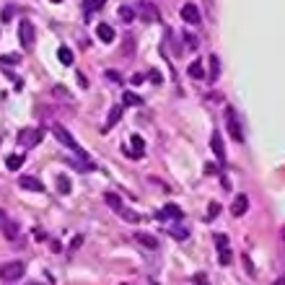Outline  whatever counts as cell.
<instances>
[{
    "label": "cell",
    "mask_w": 285,
    "mask_h": 285,
    "mask_svg": "<svg viewBox=\"0 0 285 285\" xmlns=\"http://www.w3.org/2000/svg\"><path fill=\"white\" fill-rule=\"evenodd\" d=\"M24 262H3V265H0V280L3 283H16V280H21L24 278Z\"/></svg>",
    "instance_id": "obj_1"
},
{
    "label": "cell",
    "mask_w": 285,
    "mask_h": 285,
    "mask_svg": "<svg viewBox=\"0 0 285 285\" xmlns=\"http://www.w3.org/2000/svg\"><path fill=\"white\" fill-rule=\"evenodd\" d=\"M135 13H138V18L143 21V24H158V21H161V13H158V5H156V3H148V0L138 3V8H135Z\"/></svg>",
    "instance_id": "obj_2"
},
{
    "label": "cell",
    "mask_w": 285,
    "mask_h": 285,
    "mask_svg": "<svg viewBox=\"0 0 285 285\" xmlns=\"http://www.w3.org/2000/svg\"><path fill=\"white\" fill-rule=\"evenodd\" d=\"M42 138H44V132L39 130V127H24L18 132V145L21 148H34V145H39L42 143Z\"/></svg>",
    "instance_id": "obj_3"
},
{
    "label": "cell",
    "mask_w": 285,
    "mask_h": 285,
    "mask_svg": "<svg viewBox=\"0 0 285 285\" xmlns=\"http://www.w3.org/2000/svg\"><path fill=\"white\" fill-rule=\"evenodd\" d=\"M52 135H55V140H60L65 148H70V151H75L78 156H81V148H78V143H75V138L70 132H67V127H62V124H52Z\"/></svg>",
    "instance_id": "obj_4"
},
{
    "label": "cell",
    "mask_w": 285,
    "mask_h": 285,
    "mask_svg": "<svg viewBox=\"0 0 285 285\" xmlns=\"http://www.w3.org/2000/svg\"><path fill=\"white\" fill-rule=\"evenodd\" d=\"M226 124H228V132H231V138H233L236 143H241V140H244V130H241V122L236 119L233 107H226Z\"/></svg>",
    "instance_id": "obj_5"
},
{
    "label": "cell",
    "mask_w": 285,
    "mask_h": 285,
    "mask_svg": "<svg viewBox=\"0 0 285 285\" xmlns=\"http://www.w3.org/2000/svg\"><path fill=\"white\" fill-rule=\"evenodd\" d=\"M18 39H21V44H24V50L34 47V42H37V31H34L31 21H21V24H18Z\"/></svg>",
    "instance_id": "obj_6"
},
{
    "label": "cell",
    "mask_w": 285,
    "mask_h": 285,
    "mask_svg": "<svg viewBox=\"0 0 285 285\" xmlns=\"http://www.w3.org/2000/svg\"><path fill=\"white\" fill-rule=\"evenodd\" d=\"M181 18H184V24H192V26H197L200 21H202L197 3H184V5H181Z\"/></svg>",
    "instance_id": "obj_7"
},
{
    "label": "cell",
    "mask_w": 285,
    "mask_h": 285,
    "mask_svg": "<svg viewBox=\"0 0 285 285\" xmlns=\"http://www.w3.org/2000/svg\"><path fill=\"white\" fill-rule=\"evenodd\" d=\"M18 187L21 189H29V192H44V184L37 176H21L18 179Z\"/></svg>",
    "instance_id": "obj_8"
},
{
    "label": "cell",
    "mask_w": 285,
    "mask_h": 285,
    "mask_svg": "<svg viewBox=\"0 0 285 285\" xmlns=\"http://www.w3.org/2000/svg\"><path fill=\"white\" fill-rule=\"evenodd\" d=\"M156 218H158V221H166V218H181V210H179V205L169 202L164 210H156Z\"/></svg>",
    "instance_id": "obj_9"
},
{
    "label": "cell",
    "mask_w": 285,
    "mask_h": 285,
    "mask_svg": "<svg viewBox=\"0 0 285 285\" xmlns=\"http://www.w3.org/2000/svg\"><path fill=\"white\" fill-rule=\"evenodd\" d=\"M249 210V197L246 195H238L231 205V213H233V218H241V215Z\"/></svg>",
    "instance_id": "obj_10"
},
{
    "label": "cell",
    "mask_w": 285,
    "mask_h": 285,
    "mask_svg": "<svg viewBox=\"0 0 285 285\" xmlns=\"http://www.w3.org/2000/svg\"><path fill=\"white\" fill-rule=\"evenodd\" d=\"M122 119V107H112V112H109V117H107V124H104V127H101V130H104V132H109L112 127H114V124H117Z\"/></svg>",
    "instance_id": "obj_11"
},
{
    "label": "cell",
    "mask_w": 285,
    "mask_h": 285,
    "mask_svg": "<svg viewBox=\"0 0 285 285\" xmlns=\"http://www.w3.org/2000/svg\"><path fill=\"white\" fill-rule=\"evenodd\" d=\"M135 241L143 244L145 249H158V238L151 236V233H135Z\"/></svg>",
    "instance_id": "obj_12"
},
{
    "label": "cell",
    "mask_w": 285,
    "mask_h": 285,
    "mask_svg": "<svg viewBox=\"0 0 285 285\" xmlns=\"http://www.w3.org/2000/svg\"><path fill=\"white\" fill-rule=\"evenodd\" d=\"M96 34H99V39L107 42V44L114 42V29H112L109 24H99V26H96Z\"/></svg>",
    "instance_id": "obj_13"
},
{
    "label": "cell",
    "mask_w": 285,
    "mask_h": 285,
    "mask_svg": "<svg viewBox=\"0 0 285 285\" xmlns=\"http://www.w3.org/2000/svg\"><path fill=\"white\" fill-rule=\"evenodd\" d=\"M210 145H213V153L221 158V161H226V151H223V140H221V132H213V140H210Z\"/></svg>",
    "instance_id": "obj_14"
},
{
    "label": "cell",
    "mask_w": 285,
    "mask_h": 285,
    "mask_svg": "<svg viewBox=\"0 0 285 285\" xmlns=\"http://www.w3.org/2000/svg\"><path fill=\"white\" fill-rule=\"evenodd\" d=\"M104 202L109 205L112 210H119V208H122V197L117 195V192H107V195H104Z\"/></svg>",
    "instance_id": "obj_15"
},
{
    "label": "cell",
    "mask_w": 285,
    "mask_h": 285,
    "mask_svg": "<svg viewBox=\"0 0 285 285\" xmlns=\"http://www.w3.org/2000/svg\"><path fill=\"white\" fill-rule=\"evenodd\" d=\"M218 73H221V60H218V55H213L210 57V81L213 83L218 81Z\"/></svg>",
    "instance_id": "obj_16"
},
{
    "label": "cell",
    "mask_w": 285,
    "mask_h": 285,
    "mask_svg": "<svg viewBox=\"0 0 285 285\" xmlns=\"http://www.w3.org/2000/svg\"><path fill=\"white\" fill-rule=\"evenodd\" d=\"M117 213H119V215H122V218L127 221V223H138V221H140V215H138V213H132L130 208H124V205H122V208H119Z\"/></svg>",
    "instance_id": "obj_17"
},
{
    "label": "cell",
    "mask_w": 285,
    "mask_h": 285,
    "mask_svg": "<svg viewBox=\"0 0 285 285\" xmlns=\"http://www.w3.org/2000/svg\"><path fill=\"white\" fill-rule=\"evenodd\" d=\"M122 101H124V104H130V107H140V104H143V99H140L138 94H132V91H124Z\"/></svg>",
    "instance_id": "obj_18"
},
{
    "label": "cell",
    "mask_w": 285,
    "mask_h": 285,
    "mask_svg": "<svg viewBox=\"0 0 285 285\" xmlns=\"http://www.w3.org/2000/svg\"><path fill=\"white\" fill-rule=\"evenodd\" d=\"M202 75H205L202 62H200V60H195V62L189 65V78H195V81H197V78H202Z\"/></svg>",
    "instance_id": "obj_19"
},
{
    "label": "cell",
    "mask_w": 285,
    "mask_h": 285,
    "mask_svg": "<svg viewBox=\"0 0 285 285\" xmlns=\"http://www.w3.org/2000/svg\"><path fill=\"white\" fill-rule=\"evenodd\" d=\"M57 57H60V62H62V65H73V52L67 50V47H60Z\"/></svg>",
    "instance_id": "obj_20"
},
{
    "label": "cell",
    "mask_w": 285,
    "mask_h": 285,
    "mask_svg": "<svg viewBox=\"0 0 285 285\" xmlns=\"http://www.w3.org/2000/svg\"><path fill=\"white\" fill-rule=\"evenodd\" d=\"M5 238H8V241L18 238V226H16V223H10V221H8V226H5Z\"/></svg>",
    "instance_id": "obj_21"
},
{
    "label": "cell",
    "mask_w": 285,
    "mask_h": 285,
    "mask_svg": "<svg viewBox=\"0 0 285 285\" xmlns=\"http://www.w3.org/2000/svg\"><path fill=\"white\" fill-rule=\"evenodd\" d=\"M218 249H221V246H218ZM218 259H221V265H231V259H233V257H231V249L223 246L221 252H218Z\"/></svg>",
    "instance_id": "obj_22"
},
{
    "label": "cell",
    "mask_w": 285,
    "mask_h": 285,
    "mask_svg": "<svg viewBox=\"0 0 285 285\" xmlns=\"http://www.w3.org/2000/svg\"><path fill=\"white\" fill-rule=\"evenodd\" d=\"M187 236H189L187 228H171V238H176V241H184Z\"/></svg>",
    "instance_id": "obj_23"
},
{
    "label": "cell",
    "mask_w": 285,
    "mask_h": 285,
    "mask_svg": "<svg viewBox=\"0 0 285 285\" xmlns=\"http://www.w3.org/2000/svg\"><path fill=\"white\" fill-rule=\"evenodd\" d=\"M21 164H24V158H21V156H8V161H5V166H8L10 171H13V169H18Z\"/></svg>",
    "instance_id": "obj_24"
},
{
    "label": "cell",
    "mask_w": 285,
    "mask_h": 285,
    "mask_svg": "<svg viewBox=\"0 0 285 285\" xmlns=\"http://www.w3.org/2000/svg\"><path fill=\"white\" fill-rule=\"evenodd\" d=\"M57 184H60V192H62V195H67V192H70V181H67V176H65V174L57 176Z\"/></svg>",
    "instance_id": "obj_25"
},
{
    "label": "cell",
    "mask_w": 285,
    "mask_h": 285,
    "mask_svg": "<svg viewBox=\"0 0 285 285\" xmlns=\"http://www.w3.org/2000/svg\"><path fill=\"white\" fill-rule=\"evenodd\" d=\"M119 18H122V21H132V18H135L132 8H130V5H122V8H119Z\"/></svg>",
    "instance_id": "obj_26"
},
{
    "label": "cell",
    "mask_w": 285,
    "mask_h": 285,
    "mask_svg": "<svg viewBox=\"0 0 285 285\" xmlns=\"http://www.w3.org/2000/svg\"><path fill=\"white\" fill-rule=\"evenodd\" d=\"M13 13H16V5H5L3 8V24H8V21L13 18Z\"/></svg>",
    "instance_id": "obj_27"
},
{
    "label": "cell",
    "mask_w": 285,
    "mask_h": 285,
    "mask_svg": "<svg viewBox=\"0 0 285 285\" xmlns=\"http://www.w3.org/2000/svg\"><path fill=\"white\" fill-rule=\"evenodd\" d=\"M130 143H132L135 148H138V156H143V145H145V143H143V138H140V135H132V138H130Z\"/></svg>",
    "instance_id": "obj_28"
},
{
    "label": "cell",
    "mask_w": 285,
    "mask_h": 285,
    "mask_svg": "<svg viewBox=\"0 0 285 285\" xmlns=\"http://www.w3.org/2000/svg\"><path fill=\"white\" fill-rule=\"evenodd\" d=\"M122 52H124V55H132V37H130V34L124 37V47H122Z\"/></svg>",
    "instance_id": "obj_29"
},
{
    "label": "cell",
    "mask_w": 285,
    "mask_h": 285,
    "mask_svg": "<svg viewBox=\"0 0 285 285\" xmlns=\"http://www.w3.org/2000/svg\"><path fill=\"white\" fill-rule=\"evenodd\" d=\"M218 210H221V208H218V202H210V208H208V221H213L215 215H218Z\"/></svg>",
    "instance_id": "obj_30"
},
{
    "label": "cell",
    "mask_w": 285,
    "mask_h": 285,
    "mask_svg": "<svg viewBox=\"0 0 285 285\" xmlns=\"http://www.w3.org/2000/svg\"><path fill=\"white\" fill-rule=\"evenodd\" d=\"M5 226H8V213L0 208V228H5Z\"/></svg>",
    "instance_id": "obj_31"
},
{
    "label": "cell",
    "mask_w": 285,
    "mask_h": 285,
    "mask_svg": "<svg viewBox=\"0 0 285 285\" xmlns=\"http://www.w3.org/2000/svg\"><path fill=\"white\" fill-rule=\"evenodd\" d=\"M21 57L18 55H8V57H0V62H18Z\"/></svg>",
    "instance_id": "obj_32"
},
{
    "label": "cell",
    "mask_w": 285,
    "mask_h": 285,
    "mask_svg": "<svg viewBox=\"0 0 285 285\" xmlns=\"http://www.w3.org/2000/svg\"><path fill=\"white\" fill-rule=\"evenodd\" d=\"M107 78H109V81H117V83L122 81V78H119V73H114V70H109V73H107Z\"/></svg>",
    "instance_id": "obj_33"
},
{
    "label": "cell",
    "mask_w": 285,
    "mask_h": 285,
    "mask_svg": "<svg viewBox=\"0 0 285 285\" xmlns=\"http://www.w3.org/2000/svg\"><path fill=\"white\" fill-rule=\"evenodd\" d=\"M91 8H104V0H94V3H91Z\"/></svg>",
    "instance_id": "obj_34"
},
{
    "label": "cell",
    "mask_w": 285,
    "mask_h": 285,
    "mask_svg": "<svg viewBox=\"0 0 285 285\" xmlns=\"http://www.w3.org/2000/svg\"><path fill=\"white\" fill-rule=\"evenodd\" d=\"M197 285H208V280H205V278L200 275V278H197Z\"/></svg>",
    "instance_id": "obj_35"
},
{
    "label": "cell",
    "mask_w": 285,
    "mask_h": 285,
    "mask_svg": "<svg viewBox=\"0 0 285 285\" xmlns=\"http://www.w3.org/2000/svg\"><path fill=\"white\" fill-rule=\"evenodd\" d=\"M272 285H285V278H278V280L272 283Z\"/></svg>",
    "instance_id": "obj_36"
},
{
    "label": "cell",
    "mask_w": 285,
    "mask_h": 285,
    "mask_svg": "<svg viewBox=\"0 0 285 285\" xmlns=\"http://www.w3.org/2000/svg\"><path fill=\"white\" fill-rule=\"evenodd\" d=\"M26 285H42V283H26Z\"/></svg>",
    "instance_id": "obj_37"
}]
</instances>
